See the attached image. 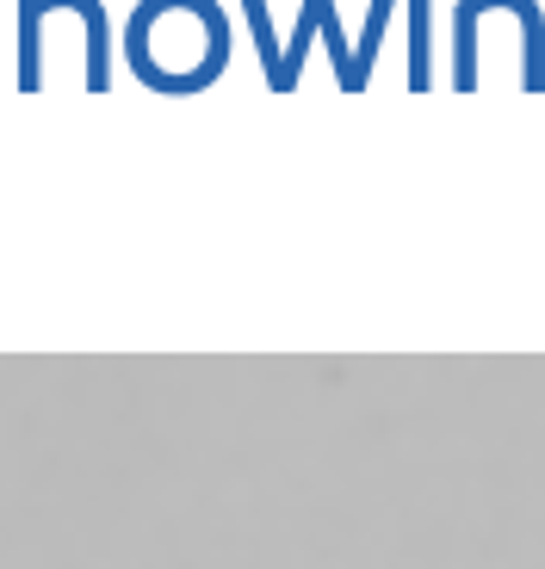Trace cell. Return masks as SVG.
<instances>
[{"instance_id":"obj_5","label":"cell","mask_w":545,"mask_h":569,"mask_svg":"<svg viewBox=\"0 0 545 569\" xmlns=\"http://www.w3.org/2000/svg\"><path fill=\"white\" fill-rule=\"evenodd\" d=\"M403 0H373L366 7V31H359V43H354V81H359V93L373 87V69H378V43H385V31H390V13H397Z\"/></svg>"},{"instance_id":"obj_1","label":"cell","mask_w":545,"mask_h":569,"mask_svg":"<svg viewBox=\"0 0 545 569\" xmlns=\"http://www.w3.org/2000/svg\"><path fill=\"white\" fill-rule=\"evenodd\" d=\"M75 13L87 43V93L112 87V38H106V7L100 0H19V93L43 87V19Z\"/></svg>"},{"instance_id":"obj_2","label":"cell","mask_w":545,"mask_h":569,"mask_svg":"<svg viewBox=\"0 0 545 569\" xmlns=\"http://www.w3.org/2000/svg\"><path fill=\"white\" fill-rule=\"evenodd\" d=\"M335 13V0H304L298 7V31H291L286 43V57H279V69L267 74V93H298L304 81V57H310V43L323 38V19Z\"/></svg>"},{"instance_id":"obj_4","label":"cell","mask_w":545,"mask_h":569,"mask_svg":"<svg viewBox=\"0 0 545 569\" xmlns=\"http://www.w3.org/2000/svg\"><path fill=\"white\" fill-rule=\"evenodd\" d=\"M409 7V93L434 87V0H403Z\"/></svg>"},{"instance_id":"obj_3","label":"cell","mask_w":545,"mask_h":569,"mask_svg":"<svg viewBox=\"0 0 545 569\" xmlns=\"http://www.w3.org/2000/svg\"><path fill=\"white\" fill-rule=\"evenodd\" d=\"M521 19V93H545V13L539 0H496Z\"/></svg>"}]
</instances>
